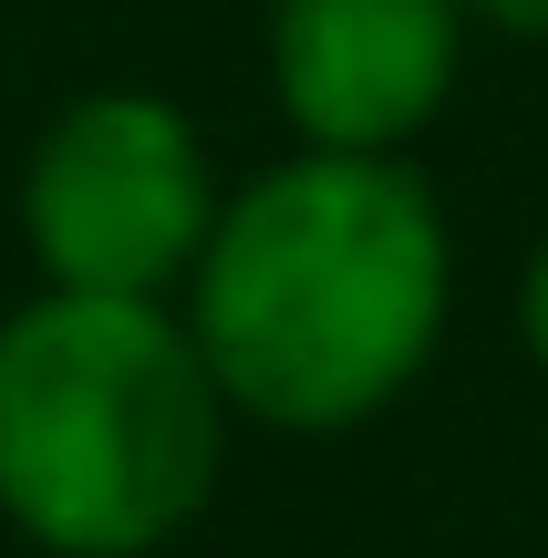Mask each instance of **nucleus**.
<instances>
[{"label": "nucleus", "mask_w": 548, "mask_h": 558, "mask_svg": "<svg viewBox=\"0 0 548 558\" xmlns=\"http://www.w3.org/2000/svg\"><path fill=\"white\" fill-rule=\"evenodd\" d=\"M455 311V228L404 156L290 145L207 218L176 320L259 435H352L425 383Z\"/></svg>", "instance_id": "obj_1"}, {"label": "nucleus", "mask_w": 548, "mask_h": 558, "mask_svg": "<svg viewBox=\"0 0 548 558\" xmlns=\"http://www.w3.org/2000/svg\"><path fill=\"white\" fill-rule=\"evenodd\" d=\"M228 393L176 300L32 290L0 311V527L41 558H156L207 518Z\"/></svg>", "instance_id": "obj_2"}, {"label": "nucleus", "mask_w": 548, "mask_h": 558, "mask_svg": "<svg viewBox=\"0 0 548 558\" xmlns=\"http://www.w3.org/2000/svg\"><path fill=\"white\" fill-rule=\"evenodd\" d=\"M218 166L186 104L145 83H94L52 104V124L21 156V248L41 290L103 300H176L218 218Z\"/></svg>", "instance_id": "obj_3"}, {"label": "nucleus", "mask_w": 548, "mask_h": 558, "mask_svg": "<svg viewBox=\"0 0 548 558\" xmlns=\"http://www.w3.org/2000/svg\"><path fill=\"white\" fill-rule=\"evenodd\" d=\"M269 94L290 145L342 156H414L466 73V11L455 0H269Z\"/></svg>", "instance_id": "obj_4"}, {"label": "nucleus", "mask_w": 548, "mask_h": 558, "mask_svg": "<svg viewBox=\"0 0 548 558\" xmlns=\"http://www.w3.org/2000/svg\"><path fill=\"white\" fill-rule=\"evenodd\" d=\"M517 341H528V362L548 373V239L528 248V269H517Z\"/></svg>", "instance_id": "obj_5"}, {"label": "nucleus", "mask_w": 548, "mask_h": 558, "mask_svg": "<svg viewBox=\"0 0 548 558\" xmlns=\"http://www.w3.org/2000/svg\"><path fill=\"white\" fill-rule=\"evenodd\" d=\"M466 32H508V41H548V0H455Z\"/></svg>", "instance_id": "obj_6"}]
</instances>
